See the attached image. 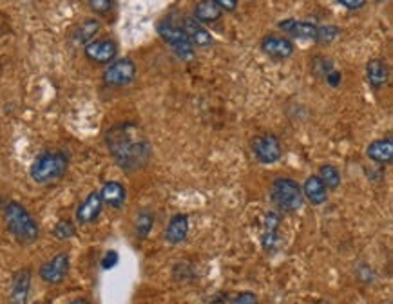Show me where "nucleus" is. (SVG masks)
<instances>
[{"label":"nucleus","instance_id":"2f4dec72","mask_svg":"<svg viewBox=\"0 0 393 304\" xmlns=\"http://www.w3.org/2000/svg\"><path fill=\"white\" fill-rule=\"evenodd\" d=\"M223 11H234L238 8V0H212Z\"/></svg>","mask_w":393,"mask_h":304},{"label":"nucleus","instance_id":"a211bd4d","mask_svg":"<svg viewBox=\"0 0 393 304\" xmlns=\"http://www.w3.org/2000/svg\"><path fill=\"white\" fill-rule=\"evenodd\" d=\"M279 30H283L284 33L292 36H297V38H303V40H308V38L315 40V35H317V25L310 24V22L294 21V19L279 22Z\"/></svg>","mask_w":393,"mask_h":304},{"label":"nucleus","instance_id":"f03ea898","mask_svg":"<svg viewBox=\"0 0 393 304\" xmlns=\"http://www.w3.org/2000/svg\"><path fill=\"white\" fill-rule=\"evenodd\" d=\"M4 221L11 235L16 241H20V243L30 244L38 239V224L31 218L30 212L25 210L24 204L16 203V201H10L4 207Z\"/></svg>","mask_w":393,"mask_h":304},{"label":"nucleus","instance_id":"f3484780","mask_svg":"<svg viewBox=\"0 0 393 304\" xmlns=\"http://www.w3.org/2000/svg\"><path fill=\"white\" fill-rule=\"evenodd\" d=\"M366 156L379 165H390L393 160V140L384 138V140L372 141L366 147Z\"/></svg>","mask_w":393,"mask_h":304},{"label":"nucleus","instance_id":"39448f33","mask_svg":"<svg viewBox=\"0 0 393 304\" xmlns=\"http://www.w3.org/2000/svg\"><path fill=\"white\" fill-rule=\"evenodd\" d=\"M158 35L161 36V40L167 42L175 49V53L179 58L189 60V58L194 56V45L190 44V40L185 36L181 27H176V25L169 24V22H164V24L158 25Z\"/></svg>","mask_w":393,"mask_h":304},{"label":"nucleus","instance_id":"473e14b6","mask_svg":"<svg viewBox=\"0 0 393 304\" xmlns=\"http://www.w3.org/2000/svg\"><path fill=\"white\" fill-rule=\"evenodd\" d=\"M344 8H348V10H361L364 4H366V0H339Z\"/></svg>","mask_w":393,"mask_h":304},{"label":"nucleus","instance_id":"423d86ee","mask_svg":"<svg viewBox=\"0 0 393 304\" xmlns=\"http://www.w3.org/2000/svg\"><path fill=\"white\" fill-rule=\"evenodd\" d=\"M136 65L129 58H120L116 62H111L109 67L104 71L102 80L111 87H124L135 80Z\"/></svg>","mask_w":393,"mask_h":304},{"label":"nucleus","instance_id":"dca6fc26","mask_svg":"<svg viewBox=\"0 0 393 304\" xmlns=\"http://www.w3.org/2000/svg\"><path fill=\"white\" fill-rule=\"evenodd\" d=\"M104 204L111 207V209H120L124 207L125 200H127V190L122 183L118 181H107L98 192Z\"/></svg>","mask_w":393,"mask_h":304},{"label":"nucleus","instance_id":"6e6552de","mask_svg":"<svg viewBox=\"0 0 393 304\" xmlns=\"http://www.w3.org/2000/svg\"><path fill=\"white\" fill-rule=\"evenodd\" d=\"M69 272V255L65 252H58L55 257H51L47 263L40 266V279L47 284H60L65 279V275Z\"/></svg>","mask_w":393,"mask_h":304},{"label":"nucleus","instance_id":"ddd939ff","mask_svg":"<svg viewBox=\"0 0 393 304\" xmlns=\"http://www.w3.org/2000/svg\"><path fill=\"white\" fill-rule=\"evenodd\" d=\"M181 31L194 47H207V45L212 44V35L196 19H183Z\"/></svg>","mask_w":393,"mask_h":304},{"label":"nucleus","instance_id":"2eb2a0df","mask_svg":"<svg viewBox=\"0 0 393 304\" xmlns=\"http://www.w3.org/2000/svg\"><path fill=\"white\" fill-rule=\"evenodd\" d=\"M187 235H189V218L185 214L172 215L165 230V241L170 244H179L187 239Z\"/></svg>","mask_w":393,"mask_h":304},{"label":"nucleus","instance_id":"1a4fd4ad","mask_svg":"<svg viewBox=\"0 0 393 304\" xmlns=\"http://www.w3.org/2000/svg\"><path fill=\"white\" fill-rule=\"evenodd\" d=\"M116 53H118V45L111 38L93 40L85 45V56L93 64H111L116 58Z\"/></svg>","mask_w":393,"mask_h":304},{"label":"nucleus","instance_id":"cd10ccee","mask_svg":"<svg viewBox=\"0 0 393 304\" xmlns=\"http://www.w3.org/2000/svg\"><path fill=\"white\" fill-rule=\"evenodd\" d=\"M89 8L96 15H107L113 10V0H87Z\"/></svg>","mask_w":393,"mask_h":304},{"label":"nucleus","instance_id":"5701e85b","mask_svg":"<svg viewBox=\"0 0 393 304\" xmlns=\"http://www.w3.org/2000/svg\"><path fill=\"white\" fill-rule=\"evenodd\" d=\"M153 224H155V214L149 212V210H142L138 218H136V234H138V237L145 239L150 234Z\"/></svg>","mask_w":393,"mask_h":304},{"label":"nucleus","instance_id":"c85d7f7f","mask_svg":"<svg viewBox=\"0 0 393 304\" xmlns=\"http://www.w3.org/2000/svg\"><path fill=\"white\" fill-rule=\"evenodd\" d=\"M230 304H258V295L252 292H241L230 301Z\"/></svg>","mask_w":393,"mask_h":304},{"label":"nucleus","instance_id":"7ed1b4c3","mask_svg":"<svg viewBox=\"0 0 393 304\" xmlns=\"http://www.w3.org/2000/svg\"><path fill=\"white\" fill-rule=\"evenodd\" d=\"M69 158L64 150H45L33 161L30 169L31 180L38 185L55 183L67 172Z\"/></svg>","mask_w":393,"mask_h":304},{"label":"nucleus","instance_id":"72a5a7b5","mask_svg":"<svg viewBox=\"0 0 393 304\" xmlns=\"http://www.w3.org/2000/svg\"><path fill=\"white\" fill-rule=\"evenodd\" d=\"M69 304H93L91 301H87V299H75V301H71Z\"/></svg>","mask_w":393,"mask_h":304},{"label":"nucleus","instance_id":"7c9ffc66","mask_svg":"<svg viewBox=\"0 0 393 304\" xmlns=\"http://www.w3.org/2000/svg\"><path fill=\"white\" fill-rule=\"evenodd\" d=\"M326 78V84L328 85H332V87H337L339 84H341V80H343V75L339 73V71H330L328 75L324 76Z\"/></svg>","mask_w":393,"mask_h":304},{"label":"nucleus","instance_id":"f257e3e1","mask_svg":"<svg viewBox=\"0 0 393 304\" xmlns=\"http://www.w3.org/2000/svg\"><path fill=\"white\" fill-rule=\"evenodd\" d=\"M105 143L113 160L125 172H135L149 163L153 147L138 125L133 121L113 125L105 132Z\"/></svg>","mask_w":393,"mask_h":304},{"label":"nucleus","instance_id":"aec40b11","mask_svg":"<svg viewBox=\"0 0 393 304\" xmlns=\"http://www.w3.org/2000/svg\"><path fill=\"white\" fill-rule=\"evenodd\" d=\"M221 16H223V10L216 2L199 0L194 8V16L192 19H196L199 24H212V22H218Z\"/></svg>","mask_w":393,"mask_h":304},{"label":"nucleus","instance_id":"4be33fe9","mask_svg":"<svg viewBox=\"0 0 393 304\" xmlns=\"http://www.w3.org/2000/svg\"><path fill=\"white\" fill-rule=\"evenodd\" d=\"M100 31V22L96 19H87L82 24L76 27L75 35H73V40L78 45H87L89 42H93V38L96 36V33Z\"/></svg>","mask_w":393,"mask_h":304},{"label":"nucleus","instance_id":"a878e982","mask_svg":"<svg viewBox=\"0 0 393 304\" xmlns=\"http://www.w3.org/2000/svg\"><path fill=\"white\" fill-rule=\"evenodd\" d=\"M53 235H55L58 241L71 239V237H75L76 235L75 224L71 223V221H58L55 229H53Z\"/></svg>","mask_w":393,"mask_h":304},{"label":"nucleus","instance_id":"b1692460","mask_svg":"<svg viewBox=\"0 0 393 304\" xmlns=\"http://www.w3.org/2000/svg\"><path fill=\"white\" fill-rule=\"evenodd\" d=\"M319 178L326 185V189L335 190L341 185V174H339V170L335 169L334 165H323L321 170H319Z\"/></svg>","mask_w":393,"mask_h":304},{"label":"nucleus","instance_id":"6ab92c4d","mask_svg":"<svg viewBox=\"0 0 393 304\" xmlns=\"http://www.w3.org/2000/svg\"><path fill=\"white\" fill-rule=\"evenodd\" d=\"M303 198L308 200L310 204H323L324 201L328 200V189H326V185L321 181L319 176H310L308 180L304 181L303 185Z\"/></svg>","mask_w":393,"mask_h":304},{"label":"nucleus","instance_id":"bb28decb","mask_svg":"<svg viewBox=\"0 0 393 304\" xmlns=\"http://www.w3.org/2000/svg\"><path fill=\"white\" fill-rule=\"evenodd\" d=\"M312 71H314L315 76L324 78L330 71H334V65H332V62L330 60L323 58V56H315L314 60H312Z\"/></svg>","mask_w":393,"mask_h":304},{"label":"nucleus","instance_id":"412c9836","mask_svg":"<svg viewBox=\"0 0 393 304\" xmlns=\"http://www.w3.org/2000/svg\"><path fill=\"white\" fill-rule=\"evenodd\" d=\"M278 230H279V214L270 212V214H267V218H265V229H263V235H261L265 250H269V252L274 250L276 243H278L279 239Z\"/></svg>","mask_w":393,"mask_h":304},{"label":"nucleus","instance_id":"f8f14e48","mask_svg":"<svg viewBox=\"0 0 393 304\" xmlns=\"http://www.w3.org/2000/svg\"><path fill=\"white\" fill-rule=\"evenodd\" d=\"M31 290V270L22 268L19 270L13 277V284H11V304H27V297H30Z\"/></svg>","mask_w":393,"mask_h":304},{"label":"nucleus","instance_id":"4468645a","mask_svg":"<svg viewBox=\"0 0 393 304\" xmlns=\"http://www.w3.org/2000/svg\"><path fill=\"white\" fill-rule=\"evenodd\" d=\"M366 80L374 89H383L390 80V69L386 60L383 58H372L366 64Z\"/></svg>","mask_w":393,"mask_h":304},{"label":"nucleus","instance_id":"20e7f679","mask_svg":"<svg viewBox=\"0 0 393 304\" xmlns=\"http://www.w3.org/2000/svg\"><path fill=\"white\" fill-rule=\"evenodd\" d=\"M270 200L281 212L292 214L303 204V190L292 178H278L270 189Z\"/></svg>","mask_w":393,"mask_h":304},{"label":"nucleus","instance_id":"9d476101","mask_svg":"<svg viewBox=\"0 0 393 304\" xmlns=\"http://www.w3.org/2000/svg\"><path fill=\"white\" fill-rule=\"evenodd\" d=\"M261 51L274 60H287L294 55V44L284 36L269 35L261 40Z\"/></svg>","mask_w":393,"mask_h":304},{"label":"nucleus","instance_id":"c756f323","mask_svg":"<svg viewBox=\"0 0 393 304\" xmlns=\"http://www.w3.org/2000/svg\"><path fill=\"white\" fill-rule=\"evenodd\" d=\"M116 264H118V254H116L115 250H109V252L102 257V268L111 270L115 268Z\"/></svg>","mask_w":393,"mask_h":304},{"label":"nucleus","instance_id":"393cba45","mask_svg":"<svg viewBox=\"0 0 393 304\" xmlns=\"http://www.w3.org/2000/svg\"><path fill=\"white\" fill-rule=\"evenodd\" d=\"M341 36V30L335 25H317V35H315V42L321 45H330Z\"/></svg>","mask_w":393,"mask_h":304},{"label":"nucleus","instance_id":"f704fd0d","mask_svg":"<svg viewBox=\"0 0 393 304\" xmlns=\"http://www.w3.org/2000/svg\"><path fill=\"white\" fill-rule=\"evenodd\" d=\"M317 304H332V303H330V301H326V299H321Z\"/></svg>","mask_w":393,"mask_h":304},{"label":"nucleus","instance_id":"0eeeda50","mask_svg":"<svg viewBox=\"0 0 393 304\" xmlns=\"http://www.w3.org/2000/svg\"><path fill=\"white\" fill-rule=\"evenodd\" d=\"M252 152H254L256 160L263 165L276 163L283 156L281 143L274 135L256 136L254 141H252Z\"/></svg>","mask_w":393,"mask_h":304},{"label":"nucleus","instance_id":"9b49d317","mask_svg":"<svg viewBox=\"0 0 393 304\" xmlns=\"http://www.w3.org/2000/svg\"><path fill=\"white\" fill-rule=\"evenodd\" d=\"M102 209H104V201H102L100 194L98 192H91V194L80 203L78 209H76V221H78L80 224L95 223L100 218V214H102Z\"/></svg>","mask_w":393,"mask_h":304}]
</instances>
